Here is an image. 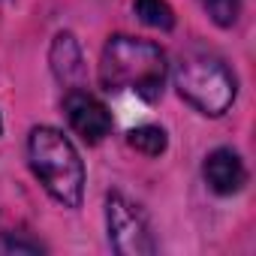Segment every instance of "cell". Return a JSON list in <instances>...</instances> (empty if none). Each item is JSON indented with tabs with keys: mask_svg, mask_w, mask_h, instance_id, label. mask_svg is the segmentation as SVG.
Masks as SVG:
<instances>
[{
	"mask_svg": "<svg viewBox=\"0 0 256 256\" xmlns=\"http://www.w3.org/2000/svg\"><path fill=\"white\" fill-rule=\"evenodd\" d=\"M166 70V54L160 46L124 34L112 36L100 58V82L106 90H130L145 102L160 100Z\"/></svg>",
	"mask_w": 256,
	"mask_h": 256,
	"instance_id": "obj_1",
	"label": "cell"
},
{
	"mask_svg": "<svg viewBox=\"0 0 256 256\" xmlns=\"http://www.w3.org/2000/svg\"><path fill=\"white\" fill-rule=\"evenodd\" d=\"M28 154L46 193L64 208H78L84 196V166L72 142L54 126H36L28 139Z\"/></svg>",
	"mask_w": 256,
	"mask_h": 256,
	"instance_id": "obj_2",
	"label": "cell"
},
{
	"mask_svg": "<svg viewBox=\"0 0 256 256\" xmlns=\"http://www.w3.org/2000/svg\"><path fill=\"white\" fill-rule=\"evenodd\" d=\"M175 88L181 100H187L196 112L208 118H220L235 100V76L226 64L205 52L181 54L175 64Z\"/></svg>",
	"mask_w": 256,
	"mask_h": 256,
	"instance_id": "obj_3",
	"label": "cell"
},
{
	"mask_svg": "<svg viewBox=\"0 0 256 256\" xmlns=\"http://www.w3.org/2000/svg\"><path fill=\"white\" fill-rule=\"evenodd\" d=\"M106 223H108V241L120 256H151L157 250L151 226L142 217V211L118 193L106 199Z\"/></svg>",
	"mask_w": 256,
	"mask_h": 256,
	"instance_id": "obj_4",
	"label": "cell"
},
{
	"mask_svg": "<svg viewBox=\"0 0 256 256\" xmlns=\"http://www.w3.org/2000/svg\"><path fill=\"white\" fill-rule=\"evenodd\" d=\"M64 112H66L70 126L84 142H90V145L102 142L112 133V114H108V108L96 96H90L88 90L70 88V94L64 100Z\"/></svg>",
	"mask_w": 256,
	"mask_h": 256,
	"instance_id": "obj_5",
	"label": "cell"
},
{
	"mask_svg": "<svg viewBox=\"0 0 256 256\" xmlns=\"http://www.w3.org/2000/svg\"><path fill=\"white\" fill-rule=\"evenodd\" d=\"M202 172H205L208 187H211L217 196H232V193H238V190L244 187V181H247V169H244L241 157H238L235 151H229V148L211 151V154L205 157Z\"/></svg>",
	"mask_w": 256,
	"mask_h": 256,
	"instance_id": "obj_6",
	"label": "cell"
},
{
	"mask_svg": "<svg viewBox=\"0 0 256 256\" xmlns=\"http://www.w3.org/2000/svg\"><path fill=\"white\" fill-rule=\"evenodd\" d=\"M52 66H54L58 78L66 82V84H76V82L82 78V72H84V66H82V52H78L72 34H58V36H54V46H52Z\"/></svg>",
	"mask_w": 256,
	"mask_h": 256,
	"instance_id": "obj_7",
	"label": "cell"
},
{
	"mask_svg": "<svg viewBox=\"0 0 256 256\" xmlns=\"http://www.w3.org/2000/svg\"><path fill=\"white\" fill-rule=\"evenodd\" d=\"M126 142H130V148H136V151H142L148 157H160L166 151V145H169L166 130H163V126H151V124L130 130V133H126Z\"/></svg>",
	"mask_w": 256,
	"mask_h": 256,
	"instance_id": "obj_8",
	"label": "cell"
},
{
	"mask_svg": "<svg viewBox=\"0 0 256 256\" xmlns=\"http://www.w3.org/2000/svg\"><path fill=\"white\" fill-rule=\"evenodd\" d=\"M136 16L157 30H172L175 28V12L166 0H136Z\"/></svg>",
	"mask_w": 256,
	"mask_h": 256,
	"instance_id": "obj_9",
	"label": "cell"
},
{
	"mask_svg": "<svg viewBox=\"0 0 256 256\" xmlns=\"http://www.w3.org/2000/svg\"><path fill=\"white\" fill-rule=\"evenodd\" d=\"M205 10L220 28H229L238 18V0H205Z\"/></svg>",
	"mask_w": 256,
	"mask_h": 256,
	"instance_id": "obj_10",
	"label": "cell"
},
{
	"mask_svg": "<svg viewBox=\"0 0 256 256\" xmlns=\"http://www.w3.org/2000/svg\"><path fill=\"white\" fill-rule=\"evenodd\" d=\"M0 126H4V124H0Z\"/></svg>",
	"mask_w": 256,
	"mask_h": 256,
	"instance_id": "obj_11",
	"label": "cell"
}]
</instances>
